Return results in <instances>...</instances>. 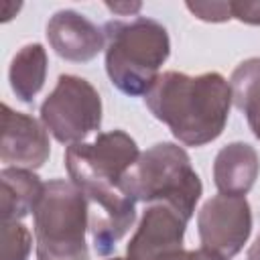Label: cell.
<instances>
[{
	"instance_id": "cell-1",
	"label": "cell",
	"mask_w": 260,
	"mask_h": 260,
	"mask_svg": "<svg viewBox=\"0 0 260 260\" xmlns=\"http://www.w3.org/2000/svg\"><path fill=\"white\" fill-rule=\"evenodd\" d=\"M144 104L181 144L203 146L219 138L228 124L232 87L215 71L201 75L165 71L144 95Z\"/></svg>"
},
{
	"instance_id": "cell-2",
	"label": "cell",
	"mask_w": 260,
	"mask_h": 260,
	"mask_svg": "<svg viewBox=\"0 0 260 260\" xmlns=\"http://www.w3.org/2000/svg\"><path fill=\"white\" fill-rule=\"evenodd\" d=\"M106 37V73L110 81L126 95H146L158 79V69L171 55L167 28L146 16L130 20H108Z\"/></svg>"
},
{
	"instance_id": "cell-3",
	"label": "cell",
	"mask_w": 260,
	"mask_h": 260,
	"mask_svg": "<svg viewBox=\"0 0 260 260\" xmlns=\"http://www.w3.org/2000/svg\"><path fill=\"white\" fill-rule=\"evenodd\" d=\"M122 189L134 201L167 203L187 219L193 217L203 193L187 150L173 142H156L144 150L122 179Z\"/></svg>"
},
{
	"instance_id": "cell-4",
	"label": "cell",
	"mask_w": 260,
	"mask_h": 260,
	"mask_svg": "<svg viewBox=\"0 0 260 260\" xmlns=\"http://www.w3.org/2000/svg\"><path fill=\"white\" fill-rule=\"evenodd\" d=\"M37 260H89V205L73 181L51 179L32 211Z\"/></svg>"
},
{
	"instance_id": "cell-5",
	"label": "cell",
	"mask_w": 260,
	"mask_h": 260,
	"mask_svg": "<svg viewBox=\"0 0 260 260\" xmlns=\"http://www.w3.org/2000/svg\"><path fill=\"white\" fill-rule=\"evenodd\" d=\"M41 122L61 144L83 142L102 126V98L79 75H59L57 85L41 104Z\"/></svg>"
},
{
	"instance_id": "cell-6",
	"label": "cell",
	"mask_w": 260,
	"mask_h": 260,
	"mask_svg": "<svg viewBox=\"0 0 260 260\" xmlns=\"http://www.w3.org/2000/svg\"><path fill=\"white\" fill-rule=\"evenodd\" d=\"M136 140L124 130L100 132L93 142H77L65 150V169L77 187H120L126 173L138 160Z\"/></svg>"
},
{
	"instance_id": "cell-7",
	"label": "cell",
	"mask_w": 260,
	"mask_h": 260,
	"mask_svg": "<svg viewBox=\"0 0 260 260\" xmlns=\"http://www.w3.org/2000/svg\"><path fill=\"white\" fill-rule=\"evenodd\" d=\"M197 232L201 248L230 260L252 234V209L246 197L213 195L197 213Z\"/></svg>"
},
{
	"instance_id": "cell-8",
	"label": "cell",
	"mask_w": 260,
	"mask_h": 260,
	"mask_svg": "<svg viewBox=\"0 0 260 260\" xmlns=\"http://www.w3.org/2000/svg\"><path fill=\"white\" fill-rule=\"evenodd\" d=\"M89 205V232L100 256L110 254L116 242L132 228L136 219V201L120 187L85 185L79 187Z\"/></svg>"
},
{
	"instance_id": "cell-9",
	"label": "cell",
	"mask_w": 260,
	"mask_h": 260,
	"mask_svg": "<svg viewBox=\"0 0 260 260\" xmlns=\"http://www.w3.org/2000/svg\"><path fill=\"white\" fill-rule=\"evenodd\" d=\"M187 217L167 203H150L126 246L128 260H158L183 248Z\"/></svg>"
},
{
	"instance_id": "cell-10",
	"label": "cell",
	"mask_w": 260,
	"mask_h": 260,
	"mask_svg": "<svg viewBox=\"0 0 260 260\" xmlns=\"http://www.w3.org/2000/svg\"><path fill=\"white\" fill-rule=\"evenodd\" d=\"M51 154L47 128L28 114L14 112L2 104V142L0 160L18 169H41Z\"/></svg>"
},
{
	"instance_id": "cell-11",
	"label": "cell",
	"mask_w": 260,
	"mask_h": 260,
	"mask_svg": "<svg viewBox=\"0 0 260 260\" xmlns=\"http://www.w3.org/2000/svg\"><path fill=\"white\" fill-rule=\"evenodd\" d=\"M51 49L65 61L85 63L106 49L104 30L75 10H59L47 22Z\"/></svg>"
},
{
	"instance_id": "cell-12",
	"label": "cell",
	"mask_w": 260,
	"mask_h": 260,
	"mask_svg": "<svg viewBox=\"0 0 260 260\" xmlns=\"http://www.w3.org/2000/svg\"><path fill=\"white\" fill-rule=\"evenodd\" d=\"M260 158L248 142L225 144L213 160V183L219 193L244 197L256 183Z\"/></svg>"
},
{
	"instance_id": "cell-13",
	"label": "cell",
	"mask_w": 260,
	"mask_h": 260,
	"mask_svg": "<svg viewBox=\"0 0 260 260\" xmlns=\"http://www.w3.org/2000/svg\"><path fill=\"white\" fill-rule=\"evenodd\" d=\"M45 183L30 171L6 167L0 171V217L2 221H20L35 211Z\"/></svg>"
},
{
	"instance_id": "cell-14",
	"label": "cell",
	"mask_w": 260,
	"mask_h": 260,
	"mask_svg": "<svg viewBox=\"0 0 260 260\" xmlns=\"http://www.w3.org/2000/svg\"><path fill=\"white\" fill-rule=\"evenodd\" d=\"M47 65H49L47 51L41 43H28L16 51V55L10 61L8 81L14 95L20 102L30 104L35 95L43 89L47 77Z\"/></svg>"
},
{
	"instance_id": "cell-15",
	"label": "cell",
	"mask_w": 260,
	"mask_h": 260,
	"mask_svg": "<svg viewBox=\"0 0 260 260\" xmlns=\"http://www.w3.org/2000/svg\"><path fill=\"white\" fill-rule=\"evenodd\" d=\"M232 104L246 114L252 134L260 140V57L242 61L232 77Z\"/></svg>"
},
{
	"instance_id": "cell-16",
	"label": "cell",
	"mask_w": 260,
	"mask_h": 260,
	"mask_svg": "<svg viewBox=\"0 0 260 260\" xmlns=\"http://www.w3.org/2000/svg\"><path fill=\"white\" fill-rule=\"evenodd\" d=\"M30 232L20 221H2V260H28Z\"/></svg>"
},
{
	"instance_id": "cell-17",
	"label": "cell",
	"mask_w": 260,
	"mask_h": 260,
	"mask_svg": "<svg viewBox=\"0 0 260 260\" xmlns=\"http://www.w3.org/2000/svg\"><path fill=\"white\" fill-rule=\"evenodd\" d=\"M189 12H193L203 22H225L232 16V2H187Z\"/></svg>"
},
{
	"instance_id": "cell-18",
	"label": "cell",
	"mask_w": 260,
	"mask_h": 260,
	"mask_svg": "<svg viewBox=\"0 0 260 260\" xmlns=\"http://www.w3.org/2000/svg\"><path fill=\"white\" fill-rule=\"evenodd\" d=\"M232 16L240 22L260 26V0H238L232 2Z\"/></svg>"
},
{
	"instance_id": "cell-19",
	"label": "cell",
	"mask_w": 260,
	"mask_h": 260,
	"mask_svg": "<svg viewBox=\"0 0 260 260\" xmlns=\"http://www.w3.org/2000/svg\"><path fill=\"white\" fill-rule=\"evenodd\" d=\"M158 260H225V258H221V256H217L205 248H199V250H183L181 248V250H175L171 254H165Z\"/></svg>"
},
{
	"instance_id": "cell-20",
	"label": "cell",
	"mask_w": 260,
	"mask_h": 260,
	"mask_svg": "<svg viewBox=\"0 0 260 260\" xmlns=\"http://www.w3.org/2000/svg\"><path fill=\"white\" fill-rule=\"evenodd\" d=\"M110 10H114V12H118V14H124V16H128V14H132V12H138L140 10V2H134V4H106Z\"/></svg>"
},
{
	"instance_id": "cell-21",
	"label": "cell",
	"mask_w": 260,
	"mask_h": 260,
	"mask_svg": "<svg viewBox=\"0 0 260 260\" xmlns=\"http://www.w3.org/2000/svg\"><path fill=\"white\" fill-rule=\"evenodd\" d=\"M248 260H260V236L254 240V244L248 250Z\"/></svg>"
},
{
	"instance_id": "cell-22",
	"label": "cell",
	"mask_w": 260,
	"mask_h": 260,
	"mask_svg": "<svg viewBox=\"0 0 260 260\" xmlns=\"http://www.w3.org/2000/svg\"><path fill=\"white\" fill-rule=\"evenodd\" d=\"M112 260H128V258H112Z\"/></svg>"
}]
</instances>
